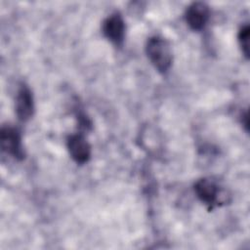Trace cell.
<instances>
[{
    "label": "cell",
    "instance_id": "obj_5",
    "mask_svg": "<svg viewBox=\"0 0 250 250\" xmlns=\"http://www.w3.org/2000/svg\"><path fill=\"white\" fill-rule=\"evenodd\" d=\"M209 7L203 2H194L190 4L185 14L188 25L192 30H201L209 20Z\"/></svg>",
    "mask_w": 250,
    "mask_h": 250
},
{
    "label": "cell",
    "instance_id": "obj_1",
    "mask_svg": "<svg viewBox=\"0 0 250 250\" xmlns=\"http://www.w3.org/2000/svg\"><path fill=\"white\" fill-rule=\"evenodd\" d=\"M146 56L160 73H165L172 65L173 55L169 42L160 36L150 37L146 45Z\"/></svg>",
    "mask_w": 250,
    "mask_h": 250
},
{
    "label": "cell",
    "instance_id": "obj_6",
    "mask_svg": "<svg viewBox=\"0 0 250 250\" xmlns=\"http://www.w3.org/2000/svg\"><path fill=\"white\" fill-rule=\"evenodd\" d=\"M67 149L71 158L79 164H84L90 159L91 146L81 134H72L67 138Z\"/></svg>",
    "mask_w": 250,
    "mask_h": 250
},
{
    "label": "cell",
    "instance_id": "obj_4",
    "mask_svg": "<svg viewBox=\"0 0 250 250\" xmlns=\"http://www.w3.org/2000/svg\"><path fill=\"white\" fill-rule=\"evenodd\" d=\"M103 33L113 44L120 45L125 37V22L119 13H113L103 22Z\"/></svg>",
    "mask_w": 250,
    "mask_h": 250
},
{
    "label": "cell",
    "instance_id": "obj_2",
    "mask_svg": "<svg viewBox=\"0 0 250 250\" xmlns=\"http://www.w3.org/2000/svg\"><path fill=\"white\" fill-rule=\"evenodd\" d=\"M194 191L201 202L209 206L224 204L228 201L227 191L210 178H202L194 185Z\"/></svg>",
    "mask_w": 250,
    "mask_h": 250
},
{
    "label": "cell",
    "instance_id": "obj_8",
    "mask_svg": "<svg viewBox=\"0 0 250 250\" xmlns=\"http://www.w3.org/2000/svg\"><path fill=\"white\" fill-rule=\"evenodd\" d=\"M249 35H250L249 25L245 24L240 28L237 36L240 49L246 58L249 57Z\"/></svg>",
    "mask_w": 250,
    "mask_h": 250
},
{
    "label": "cell",
    "instance_id": "obj_3",
    "mask_svg": "<svg viewBox=\"0 0 250 250\" xmlns=\"http://www.w3.org/2000/svg\"><path fill=\"white\" fill-rule=\"evenodd\" d=\"M0 145L3 151L16 159L23 158L21 138L19 131L11 126H3L0 131Z\"/></svg>",
    "mask_w": 250,
    "mask_h": 250
},
{
    "label": "cell",
    "instance_id": "obj_7",
    "mask_svg": "<svg viewBox=\"0 0 250 250\" xmlns=\"http://www.w3.org/2000/svg\"><path fill=\"white\" fill-rule=\"evenodd\" d=\"M34 111V102L33 95L30 89L22 84L17 93L16 96V112L20 120L26 121L28 120Z\"/></svg>",
    "mask_w": 250,
    "mask_h": 250
}]
</instances>
